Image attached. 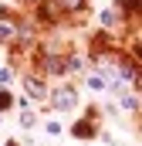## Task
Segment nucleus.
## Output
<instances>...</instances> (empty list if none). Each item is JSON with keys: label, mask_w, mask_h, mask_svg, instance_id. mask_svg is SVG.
I'll list each match as a JSON object with an SVG mask.
<instances>
[{"label": "nucleus", "mask_w": 142, "mask_h": 146, "mask_svg": "<svg viewBox=\"0 0 142 146\" xmlns=\"http://www.w3.org/2000/svg\"><path fill=\"white\" fill-rule=\"evenodd\" d=\"M10 106H14V99H10V92H3V88H0V109H10Z\"/></svg>", "instance_id": "9d476101"}, {"label": "nucleus", "mask_w": 142, "mask_h": 146, "mask_svg": "<svg viewBox=\"0 0 142 146\" xmlns=\"http://www.w3.org/2000/svg\"><path fill=\"white\" fill-rule=\"evenodd\" d=\"M105 85H108V82L102 78V75H88V88H95V92H102Z\"/></svg>", "instance_id": "423d86ee"}, {"label": "nucleus", "mask_w": 142, "mask_h": 146, "mask_svg": "<svg viewBox=\"0 0 142 146\" xmlns=\"http://www.w3.org/2000/svg\"><path fill=\"white\" fill-rule=\"evenodd\" d=\"M71 136H78V139H91V136H95V126H91V122H74V126H71Z\"/></svg>", "instance_id": "20e7f679"}, {"label": "nucleus", "mask_w": 142, "mask_h": 146, "mask_svg": "<svg viewBox=\"0 0 142 146\" xmlns=\"http://www.w3.org/2000/svg\"><path fill=\"white\" fill-rule=\"evenodd\" d=\"M58 3V10L61 14H78V10H85V3L88 0H54Z\"/></svg>", "instance_id": "7ed1b4c3"}, {"label": "nucleus", "mask_w": 142, "mask_h": 146, "mask_svg": "<svg viewBox=\"0 0 142 146\" xmlns=\"http://www.w3.org/2000/svg\"><path fill=\"white\" fill-rule=\"evenodd\" d=\"M24 92L34 95V99H44V95H47V88H44V82H41L37 75H27V78H24Z\"/></svg>", "instance_id": "f03ea898"}, {"label": "nucleus", "mask_w": 142, "mask_h": 146, "mask_svg": "<svg viewBox=\"0 0 142 146\" xmlns=\"http://www.w3.org/2000/svg\"><path fill=\"white\" fill-rule=\"evenodd\" d=\"M34 122H37V115H34L31 109H24V112H20V126H24V129H31Z\"/></svg>", "instance_id": "0eeeda50"}, {"label": "nucleus", "mask_w": 142, "mask_h": 146, "mask_svg": "<svg viewBox=\"0 0 142 146\" xmlns=\"http://www.w3.org/2000/svg\"><path fill=\"white\" fill-rule=\"evenodd\" d=\"M122 109H139V95H125V99H122Z\"/></svg>", "instance_id": "6e6552de"}, {"label": "nucleus", "mask_w": 142, "mask_h": 146, "mask_svg": "<svg viewBox=\"0 0 142 146\" xmlns=\"http://www.w3.org/2000/svg\"><path fill=\"white\" fill-rule=\"evenodd\" d=\"M115 21H118V14H115V10H102V24H115Z\"/></svg>", "instance_id": "1a4fd4ad"}, {"label": "nucleus", "mask_w": 142, "mask_h": 146, "mask_svg": "<svg viewBox=\"0 0 142 146\" xmlns=\"http://www.w3.org/2000/svg\"><path fill=\"white\" fill-rule=\"evenodd\" d=\"M10 82V68H0V85H7Z\"/></svg>", "instance_id": "f8f14e48"}, {"label": "nucleus", "mask_w": 142, "mask_h": 146, "mask_svg": "<svg viewBox=\"0 0 142 146\" xmlns=\"http://www.w3.org/2000/svg\"><path fill=\"white\" fill-rule=\"evenodd\" d=\"M51 102H54V109H61V112L74 109V102H78V92H74V85H58V88L51 92Z\"/></svg>", "instance_id": "f257e3e1"}, {"label": "nucleus", "mask_w": 142, "mask_h": 146, "mask_svg": "<svg viewBox=\"0 0 142 146\" xmlns=\"http://www.w3.org/2000/svg\"><path fill=\"white\" fill-rule=\"evenodd\" d=\"M118 3H122V10H125V14H132V10L139 7V0H118Z\"/></svg>", "instance_id": "9b49d317"}, {"label": "nucleus", "mask_w": 142, "mask_h": 146, "mask_svg": "<svg viewBox=\"0 0 142 146\" xmlns=\"http://www.w3.org/2000/svg\"><path fill=\"white\" fill-rule=\"evenodd\" d=\"M0 41H14V21H3L0 24Z\"/></svg>", "instance_id": "39448f33"}, {"label": "nucleus", "mask_w": 142, "mask_h": 146, "mask_svg": "<svg viewBox=\"0 0 142 146\" xmlns=\"http://www.w3.org/2000/svg\"><path fill=\"white\" fill-rule=\"evenodd\" d=\"M27 3H44V0H27Z\"/></svg>", "instance_id": "ddd939ff"}]
</instances>
